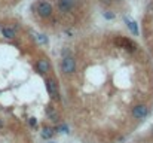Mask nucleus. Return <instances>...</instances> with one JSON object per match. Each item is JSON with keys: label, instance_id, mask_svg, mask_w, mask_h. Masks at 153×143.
Wrapping results in <instances>:
<instances>
[{"label": "nucleus", "instance_id": "nucleus-14", "mask_svg": "<svg viewBox=\"0 0 153 143\" xmlns=\"http://www.w3.org/2000/svg\"><path fill=\"white\" fill-rule=\"evenodd\" d=\"M28 122H30V125H31V127H36V124H37L36 118H30V121H28Z\"/></svg>", "mask_w": 153, "mask_h": 143}, {"label": "nucleus", "instance_id": "nucleus-16", "mask_svg": "<svg viewBox=\"0 0 153 143\" xmlns=\"http://www.w3.org/2000/svg\"><path fill=\"white\" fill-rule=\"evenodd\" d=\"M101 3H103V5H106V6H109V5L111 3V0H101Z\"/></svg>", "mask_w": 153, "mask_h": 143}, {"label": "nucleus", "instance_id": "nucleus-11", "mask_svg": "<svg viewBox=\"0 0 153 143\" xmlns=\"http://www.w3.org/2000/svg\"><path fill=\"white\" fill-rule=\"evenodd\" d=\"M125 23H126V26L129 27V30L134 33V34H138V29H137V24L132 21V20H129V18H125Z\"/></svg>", "mask_w": 153, "mask_h": 143}, {"label": "nucleus", "instance_id": "nucleus-19", "mask_svg": "<svg viewBox=\"0 0 153 143\" xmlns=\"http://www.w3.org/2000/svg\"><path fill=\"white\" fill-rule=\"evenodd\" d=\"M0 30H2V29H0Z\"/></svg>", "mask_w": 153, "mask_h": 143}, {"label": "nucleus", "instance_id": "nucleus-6", "mask_svg": "<svg viewBox=\"0 0 153 143\" xmlns=\"http://www.w3.org/2000/svg\"><path fill=\"white\" fill-rule=\"evenodd\" d=\"M46 89H48V92L51 95L55 97V94H57V82L54 79H46Z\"/></svg>", "mask_w": 153, "mask_h": 143}, {"label": "nucleus", "instance_id": "nucleus-13", "mask_svg": "<svg viewBox=\"0 0 153 143\" xmlns=\"http://www.w3.org/2000/svg\"><path fill=\"white\" fill-rule=\"evenodd\" d=\"M104 18H107V20H111V18H114V14H110V12H104Z\"/></svg>", "mask_w": 153, "mask_h": 143}, {"label": "nucleus", "instance_id": "nucleus-1", "mask_svg": "<svg viewBox=\"0 0 153 143\" xmlns=\"http://www.w3.org/2000/svg\"><path fill=\"white\" fill-rule=\"evenodd\" d=\"M61 70L64 73H74L76 72V61L73 60V57H64L61 61Z\"/></svg>", "mask_w": 153, "mask_h": 143}, {"label": "nucleus", "instance_id": "nucleus-2", "mask_svg": "<svg viewBox=\"0 0 153 143\" xmlns=\"http://www.w3.org/2000/svg\"><path fill=\"white\" fill-rule=\"evenodd\" d=\"M52 12H54V9H52V5H51V3H48V2H40V3L37 5V14H39V17H42V18H49V17L52 15Z\"/></svg>", "mask_w": 153, "mask_h": 143}, {"label": "nucleus", "instance_id": "nucleus-17", "mask_svg": "<svg viewBox=\"0 0 153 143\" xmlns=\"http://www.w3.org/2000/svg\"><path fill=\"white\" fill-rule=\"evenodd\" d=\"M2 125H3V122H2V121H0V127H2Z\"/></svg>", "mask_w": 153, "mask_h": 143}, {"label": "nucleus", "instance_id": "nucleus-7", "mask_svg": "<svg viewBox=\"0 0 153 143\" xmlns=\"http://www.w3.org/2000/svg\"><path fill=\"white\" fill-rule=\"evenodd\" d=\"M0 32H2L3 37H6V39H14L15 37V30L11 29V27H3Z\"/></svg>", "mask_w": 153, "mask_h": 143}, {"label": "nucleus", "instance_id": "nucleus-8", "mask_svg": "<svg viewBox=\"0 0 153 143\" xmlns=\"http://www.w3.org/2000/svg\"><path fill=\"white\" fill-rule=\"evenodd\" d=\"M58 8H60V11H63V12H68V9L71 8V0H60Z\"/></svg>", "mask_w": 153, "mask_h": 143}, {"label": "nucleus", "instance_id": "nucleus-9", "mask_svg": "<svg viewBox=\"0 0 153 143\" xmlns=\"http://www.w3.org/2000/svg\"><path fill=\"white\" fill-rule=\"evenodd\" d=\"M54 134H55V130L52 127H43V130H42V137L43 139H51Z\"/></svg>", "mask_w": 153, "mask_h": 143}, {"label": "nucleus", "instance_id": "nucleus-12", "mask_svg": "<svg viewBox=\"0 0 153 143\" xmlns=\"http://www.w3.org/2000/svg\"><path fill=\"white\" fill-rule=\"evenodd\" d=\"M36 37H37V40H39V42H42V43H46V42H48L46 36H43V34H37Z\"/></svg>", "mask_w": 153, "mask_h": 143}, {"label": "nucleus", "instance_id": "nucleus-4", "mask_svg": "<svg viewBox=\"0 0 153 143\" xmlns=\"http://www.w3.org/2000/svg\"><path fill=\"white\" fill-rule=\"evenodd\" d=\"M116 43H119L123 49L131 51V52H134V51H135V48H137V45H135L132 40H129V39H117V40H116Z\"/></svg>", "mask_w": 153, "mask_h": 143}, {"label": "nucleus", "instance_id": "nucleus-10", "mask_svg": "<svg viewBox=\"0 0 153 143\" xmlns=\"http://www.w3.org/2000/svg\"><path fill=\"white\" fill-rule=\"evenodd\" d=\"M46 112H48V115H49L51 121H54V122H58V113H57V110H55L52 106H48Z\"/></svg>", "mask_w": 153, "mask_h": 143}, {"label": "nucleus", "instance_id": "nucleus-15", "mask_svg": "<svg viewBox=\"0 0 153 143\" xmlns=\"http://www.w3.org/2000/svg\"><path fill=\"white\" fill-rule=\"evenodd\" d=\"M60 130H61L63 133H67V131H68V128H67V125H61V127H60Z\"/></svg>", "mask_w": 153, "mask_h": 143}, {"label": "nucleus", "instance_id": "nucleus-3", "mask_svg": "<svg viewBox=\"0 0 153 143\" xmlns=\"http://www.w3.org/2000/svg\"><path fill=\"white\" fill-rule=\"evenodd\" d=\"M147 113H149V109H147V106H144V104H137V106H134V109H132V116H134L135 119H143V118L147 116Z\"/></svg>", "mask_w": 153, "mask_h": 143}, {"label": "nucleus", "instance_id": "nucleus-18", "mask_svg": "<svg viewBox=\"0 0 153 143\" xmlns=\"http://www.w3.org/2000/svg\"><path fill=\"white\" fill-rule=\"evenodd\" d=\"M49 143H55V142H49Z\"/></svg>", "mask_w": 153, "mask_h": 143}, {"label": "nucleus", "instance_id": "nucleus-5", "mask_svg": "<svg viewBox=\"0 0 153 143\" xmlns=\"http://www.w3.org/2000/svg\"><path fill=\"white\" fill-rule=\"evenodd\" d=\"M36 69H37V72L39 73H48L49 72V69H51V64H49V61L46 60V58H42V60H39L37 61V64H36Z\"/></svg>", "mask_w": 153, "mask_h": 143}]
</instances>
